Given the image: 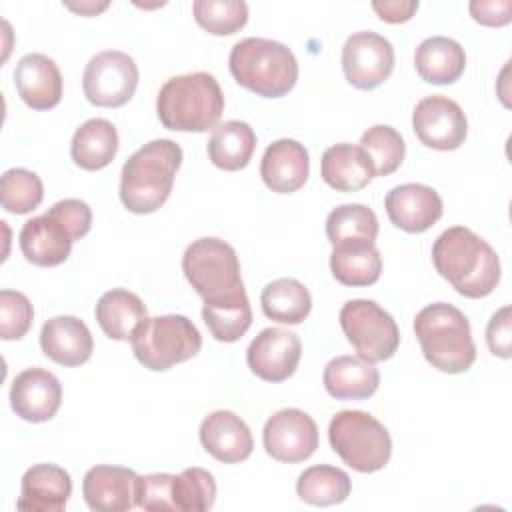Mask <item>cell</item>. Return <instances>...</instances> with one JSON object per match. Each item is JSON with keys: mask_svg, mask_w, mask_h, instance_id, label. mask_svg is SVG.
<instances>
[{"mask_svg": "<svg viewBox=\"0 0 512 512\" xmlns=\"http://www.w3.org/2000/svg\"><path fill=\"white\" fill-rule=\"evenodd\" d=\"M412 128L424 146L446 152L464 144L468 120L458 102L442 94H432L416 104Z\"/></svg>", "mask_w": 512, "mask_h": 512, "instance_id": "7c38bea8", "label": "cell"}, {"mask_svg": "<svg viewBox=\"0 0 512 512\" xmlns=\"http://www.w3.org/2000/svg\"><path fill=\"white\" fill-rule=\"evenodd\" d=\"M132 352L136 360L154 372H162L190 360L202 348L198 328L180 314L146 318L132 334Z\"/></svg>", "mask_w": 512, "mask_h": 512, "instance_id": "8992f818", "label": "cell"}, {"mask_svg": "<svg viewBox=\"0 0 512 512\" xmlns=\"http://www.w3.org/2000/svg\"><path fill=\"white\" fill-rule=\"evenodd\" d=\"M138 474L132 468L98 464L82 480V496L94 512H124L136 506Z\"/></svg>", "mask_w": 512, "mask_h": 512, "instance_id": "e0dca14e", "label": "cell"}, {"mask_svg": "<svg viewBox=\"0 0 512 512\" xmlns=\"http://www.w3.org/2000/svg\"><path fill=\"white\" fill-rule=\"evenodd\" d=\"M468 8L472 18L484 26H504L512 20L510 0H472Z\"/></svg>", "mask_w": 512, "mask_h": 512, "instance_id": "7bdbcfd3", "label": "cell"}, {"mask_svg": "<svg viewBox=\"0 0 512 512\" xmlns=\"http://www.w3.org/2000/svg\"><path fill=\"white\" fill-rule=\"evenodd\" d=\"M332 450L356 472L382 470L392 456V438L382 422L362 410H342L328 426Z\"/></svg>", "mask_w": 512, "mask_h": 512, "instance_id": "52a82bcc", "label": "cell"}, {"mask_svg": "<svg viewBox=\"0 0 512 512\" xmlns=\"http://www.w3.org/2000/svg\"><path fill=\"white\" fill-rule=\"evenodd\" d=\"M200 442L208 454L224 464L244 462L254 448L248 424L230 410H216L202 420Z\"/></svg>", "mask_w": 512, "mask_h": 512, "instance_id": "ac0fdd59", "label": "cell"}, {"mask_svg": "<svg viewBox=\"0 0 512 512\" xmlns=\"http://www.w3.org/2000/svg\"><path fill=\"white\" fill-rule=\"evenodd\" d=\"M414 66L418 76L430 84H452L466 68V52L448 36H430L418 44Z\"/></svg>", "mask_w": 512, "mask_h": 512, "instance_id": "484cf974", "label": "cell"}, {"mask_svg": "<svg viewBox=\"0 0 512 512\" xmlns=\"http://www.w3.org/2000/svg\"><path fill=\"white\" fill-rule=\"evenodd\" d=\"M330 270L344 286H370L380 278L382 256L374 242H340L332 246Z\"/></svg>", "mask_w": 512, "mask_h": 512, "instance_id": "4316f807", "label": "cell"}, {"mask_svg": "<svg viewBox=\"0 0 512 512\" xmlns=\"http://www.w3.org/2000/svg\"><path fill=\"white\" fill-rule=\"evenodd\" d=\"M486 342L494 356L510 358L512 356V318L510 306H502L486 326Z\"/></svg>", "mask_w": 512, "mask_h": 512, "instance_id": "b9f144b4", "label": "cell"}, {"mask_svg": "<svg viewBox=\"0 0 512 512\" xmlns=\"http://www.w3.org/2000/svg\"><path fill=\"white\" fill-rule=\"evenodd\" d=\"M262 442L278 462H304L318 448V426L304 410L284 408L266 420Z\"/></svg>", "mask_w": 512, "mask_h": 512, "instance_id": "4fadbf2b", "label": "cell"}, {"mask_svg": "<svg viewBox=\"0 0 512 512\" xmlns=\"http://www.w3.org/2000/svg\"><path fill=\"white\" fill-rule=\"evenodd\" d=\"M414 332L424 358L440 372H466L476 360L470 322L462 310L446 302L424 306L414 318Z\"/></svg>", "mask_w": 512, "mask_h": 512, "instance_id": "277c9868", "label": "cell"}, {"mask_svg": "<svg viewBox=\"0 0 512 512\" xmlns=\"http://www.w3.org/2000/svg\"><path fill=\"white\" fill-rule=\"evenodd\" d=\"M302 356L300 338L286 328H264L250 342L246 362L252 374L266 382H284L298 368Z\"/></svg>", "mask_w": 512, "mask_h": 512, "instance_id": "5bb4252c", "label": "cell"}, {"mask_svg": "<svg viewBox=\"0 0 512 512\" xmlns=\"http://www.w3.org/2000/svg\"><path fill=\"white\" fill-rule=\"evenodd\" d=\"M64 6L70 8V10H74V12H80V14H84V16H96L98 12H102V10L108 8V2H106V0H104V2H80V4L66 2Z\"/></svg>", "mask_w": 512, "mask_h": 512, "instance_id": "f6af8a7d", "label": "cell"}, {"mask_svg": "<svg viewBox=\"0 0 512 512\" xmlns=\"http://www.w3.org/2000/svg\"><path fill=\"white\" fill-rule=\"evenodd\" d=\"M118 152V132L104 118H90L76 128L70 142V156L82 170L106 168Z\"/></svg>", "mask_w": 512, "mask_h": 512, "instance_id": "f1b7e54d", "label": "cell"}, {"mask_svg": "<svg viewBox=\"0 0 512 512\" xmlns=\"http://www.w3.org/2000/svg\"><path fill=\"white\" fill-rule=\"evenodd\" d=\"M432 262L436 272L466 298H484L500 282L498 254L466 226H452L434 240Z\"/></svg>", "mask_w": 512, "mask_h": 512, "instance_id": "6da1fadb", "label": "cell"}, {"mask_svg": "<svg viewBox=\"0 0 512 512\" xmlns=\"http://www.w3.org/2000/svg\"><path fill=\"white\" fill-rule=\"evenodd\" d=\"M342 70L354 88L372 90L392 74L394 46L372 30L354 32L342 46Z\"/></svg>", "mask_w": 512, "mask_h": 512, "instance_id": "8fae6325", "label": "cell"}, {"mask_svg": "<svg viewBox=\"0 0 512 512\" xmlns=\"http://www.w3.org/2000/svg\"><path fill=\"white\" fill-rule=\"evenodd\" d=\"M40 348L52 362L72 368L90 360L94 340L80 318L54 316L40 330Z\"/></svg>", "mask_w": 512, "mask_h": 512, "instance_id": "44dd1931", "label": "cell"}, {"mask_svg": "<svg viewBox=\"0 0 512 512\" xmlns=\"http://www.w3.org/2000/svg\"><path fill=\"white\" fill-rule=\"evenodd\" d=\"M18 242L28 262L36 266H58L70 256L74 240L56 218L42 214L24 222Z\"/></svg>", "mask_w": 512, "mask_h": 512, "instance_id": "603a6c76", "label": "cell"}, {"mask_svg": "<svg viewBox=\"0 0 512 512\" xmlns=\"http://www.w3.org/2000/svg\"><path fill=\"white\" fill-rule=\"evenodd\" d=\"M46 214L56 218L68 230L72 240H80L90 232L92 210L84 200H78V198L60 200L52 204Z\"/></svg>", "mask_w": 512, "mask_h": 512, "instance_id": "60d3db41", "label": "cell"}, {"mask_svg": "<svg viewBox=\"0 0 512 512\" xmlns=\"http://www.w3.org/2000/svg\"><path fill=\"white\" fill-rule=\"evenodd\" d=\"M340 326L358 356L366 362L388 360L400 344L396 320L374 300H348L338 314Z\"/></svg>", "mask_w": 512, "mask_h": 512, "instance_id": "9c48e42d", "label": "cell"}, {"mask_svg": "<svg viewBox=\"0 0 512 512\" xmlns=\"http://www.w3.org/2000/svg\"><path fill=\"white\" fill-rule=\"evenodd\" d=\"M34 308L26 294L4 288L0 292V336L2 340H20L32 326Z\"/></svg>", "mask_w": 512, "mask_h": 512, "instance_id": "f35d334b", "label": "cell"}, {"mask_svg": "<svg viewBox=\"0 0 512 512\" xmlns=\"http://www.w3.org/2000/svg\"><path fill=\"white\" fill-rule=\"evenodd\" d=\"M360 146L370 156L376 176H388L396 172L404 160L406 144L400 132L386 124H376L360 136Z\"/></svg>", "mask_w": 512, "mask_h": 512, "instance_id": "d590c367", "label": "cell"}, {"mask_svg": "<svg viewBox=\"0 0 512 512\" xmlns=\"http://www.w3.org/2000/svg\"><path fill=\"white\" fill-rule=\"evenodd\" d=\"M228 66L240 86L264 98L288 94L298 80V62L292 50L268 38L236 42L230 50Z\"/></svg>", "mask_w": 512, "mask_h": 512, "instance_id": "5b68a950", "label": "cell"}, {"mask_svg": "<svg viewBox=\"0 0 512 512\" xmlns=\"http://www.w3.org/2000/svg\"><path fill=\"white\" fill-rule=\"evenodd\" d=\"M352 480L350 476L328 464H318L306 468L296 482L298 496L312 506H334L350 496Z\"/></svg>", "mask_w": 512, "mask_h": 512, "instance_id": "d6a6232c", "label": "cell"}, {"mask_svg": "<svg viewBox=\"0 0 512 512\" xmlns=\"http://www.w3.org/2000/svg\"><path fill=\"white\" fill-rule=\"evenodd\" d=\"M14 86L34 110H50L62 100V74L56 62L40 52L26 54L14 68Z\"/></svg>", "mask_w": 512, "mask_h": 512, "instance_id": "d6986e66", "label": "cell"}, {"mask_svg": "<svg viewBox=\"0 0 512 512\" xmlns=\"http://www.w3.org/2000/svg\"><path fill=\"white\" fill-rule=\"evenodd\" d=\"M2 208L12 214H28L40 206L44 186L38 174L26 168H10L0 180Z\"/></svg>", "mask_w": 512, "mask_h": 512, "instance_id": "8d00e7d4", "label": "cell"}, {"mask_svg": "<svg viewBox=\"0 0 512 512\" xmlns=\"http://www.w3.org/2000/svg\"><path fill=\"white\" fill-rule=\"evenodd\" d=\"M196 22L214 36L238 32L248 22V4L244 0H196L192 2Z\"/></svg>", "mask_w": 512, "mask_h": 512, "instance_id": "74e56055", "label": "cell"}, {"mask_svg": "<svg viewBox=\"0 0 512 512\" xmlns=\"http://www.w3.org/2000/svg\"><path fill=\"white\" fill-rule=\"evenodd\" d=\"M182 270L204 302L222 300L244 290L236 250L214 236L198 238L186 248Z\"/></svg>", "mask_w": 512, "mask_h": 512, "instance_id": "ba28073f", "label": "cell"}, {"mask_svg": "<svg viewBox=\"0 0 512 512\" xmlns=\"http://www.w3.org/2000/svg\"><path fill=\"white\" fill-rule=\"evenodd\" d=\"M176 512H204L214 506L216 482L214 476L204 468H186L174 476L172 490Z\"/></svg>", "mask_w": 512, "mask_h": 512, "instance_id": "e575fe53", "label": "cell"}, {"mask_svg": "<svg viewBox=\"0 0 512 512\" xmlns=\"http://www.w3.org/2000/svg\"><path fill=\"white\" fill-rule=\"evenodd\" d=\"M222 112V88L208 72L172 76L156 96V114L162 126L176 132L214 130Z\"/></svg>", "mask_w": 512, "mask_h": 512, "instance_id": "3957f363", "label": "cell"}, {"mask_svg": "<svg viewBox=\"0 0 512 512\" xmlns=\"http://www.w3.org/2000/svg\"><path fill=\"white\" fill-rule=\"evenodd\" d=\"M138 66L120 50H102L90 58L82 74L84 96L102 108L124 106L136 92Z\"/></svg>", "mask_w": 512, "mask_h": 512, "instance_id": "30bf717a", "label": "cell"}, {"mask_svg": "<svg viewBox=\"0 0 512 512\" xmlns=\"http://www.w3.org/2000/svg\"><path fill=\"white\" fill-rule=\"evenodd\" d=\"M260 304L262 312L280 324H300L312 310L310 292L296 278H278L266 284Z\"/></svg>", "mask_w": 512, "mask_h": 512, "instance_id": "4dcf8cb0", "label": "cell"}, {"mask_svg": "<svg viewBox=\"0 0 512 512\" xmlns=\"http://www.w3.org/2000/svg\"><path fill=\"white\" fill-rule=\"evenodd\" d=\"M202 318L210 334L218 342L240 340L252 324V308H250L246 290L222 300L204 302Z\"/></svg>", "mask_w": 512, "mask_h": 512, "instance_id": "1f68e13d", "label": "cell"}, {"mask_svg": "<svg viewBox=\"0 0 512 512\" xmlns=\"http://www.w3.org/2000/svg\"><path fill=\"white\" fill-rule=\"evenodd\" d=\"M174 476L176 474H166V472L138 476L136 506L150 512L174 510V500H172Z\"/></svg>", "mask_w": 512, "mask_h": 512, "instance_id": "ab89813d", "label": "cell"}, {"mask_svg": "<svg viewBox=\"0 0 512 512\" xmlns=\"http://www.w3.org/2000/svg\"><path fill=\"white\" fill-rule=\"evenodd\" d=\"M62 404L60 380L44 368L22 370L10 386V406L26 422H46Z\"/></svg>", "mask_w": 512, "mask_h": 512, "instance_id": "2e32d148", "label": "cell"}, {"mask_svg": "<svg viewBox=\"0 0 512 512\" xmlns=\"http://www.w3.org/2000/svg\"><path fill=\"white\" fill-rule=\"evenodd\" d=\"M308 172V150L298 140L280 138L264 150L260 162V176L272 192L292 194L300 190L308 180Z\"/></svg>", "mask_w": 512, "mask_h": 512, "instance_id": "ffe728a7", "label": "cell"}, {"mask_svg": "<svg viewBox=\"0 0 512 512\" xmlns=\"http://www.w3.org/2000/svg\"><path fill=\"white\" fill-rule=\"evenodd\" d=\"M372 10L378 14L380 20L398 24L406 22L418 10V0H392V2H372Z\"/></svg>", "mask_w": 512, "mask_h": 512, "instance_id": "ee69618b", "label": "cell"}, {"mask_svg": "<svg viewBox=\"0 0 512 512\" xmlns=\"http://www.w3.org/2000/svg\"><path fill=\"white\" fill-rule=\"evenodd\" d=\"M72 494L70 474L56 464H34L22 476L16 506L30 512H60Z\"/></svg>", "mask_w": 512, "mask_h": 512, "instance_id": "7402d4cb", "label": "cell"}, {"mask_svg": "<svg viewBox=\"0 0 512 512\" xmlns=\"http://www.w3.org/2000/svg\"><path fill=\"white\" fill-rule=\"evenodd\" d=\"M322 382L326 392L336 400H364L378 390L380 372L372 362L344 354L326 364Z\"/></svg>", "mask_w": 512, "mask_h": 512, "instance_id": "d4e9b609", "label": "cell"}, {"mask_svg": "<svg viewBox=\"0 0 512 512\" xmlns=\"http://www.w3.org/2000/svg\"><path fill=\"white\" fill-rule=\"evenodd\" d=\"M384 208L390 222L410 234H420L432 228L444 210L440 194L418 182L394 186L384 198Z\"/></svg>", "mask_w": 512, "mask_h": 512, "instance_id": "9a60e30c", "label": "cell"}, {"mask_svg": "<svg viewBox=\"0 0 512 512\" xmlns=\"http://www.w3.org/2000/svg\"><path fill=\"white\" fill-rule=\"evenodd\" d=\"M326 236L332 246L352 240L374 242L378 236V218L364 204H340L326 218Z\"/></svg>", "mask_w": 512, "mask_h": 512, "instance_id": "836d02e7", "label": "cell"}, {"mask_svg": "<svg viewBox=\"0 0 512 512\" xmlns=\"http://www.w3.org/2000/svg\"><path fill=\"white\" fill-rule=\"evenodd\" d=\"M256 148V134L248 122L226 120L212 130L208 140V158L214 166L234 172L248 166Z\"/></svg>", "mask_w": 512, "mask_h": 512, "instance_id": "f546056e", "label": "cell"}, {"mask_svg": "<svg viewBox=\"0 0 512 512\" xmlns=\"http://www.w3.org/2000/svg\"><path fill=\"white\" fill-rule=\"evenodd\" d=\"M182 148L168 138L140 146L122 166L120 200L134 214L156 212L170 196Z\"/></svg>", "mask_w": 512, "mask_h": 512, "instance_id": "7a4b0ae2", "label": "cell"}, {"mask_svg": "<svg viewBox=\"0 0 512 512\" xmlns=\"http://www.w3.org/2000/svg\"><path fill=\"white\" fill-rule=\"evenodd\" d=\"M320 176L338 192H356L370 184L376 170L362 146L340 142L324 150L320 160Z\"/></svg>", "mask_w": 512, "mask_h": 512, "instance_id": "cb8c5ba5", "label": "cell"}, {"mask_svg": "<svg viewBox=\"0 0 512 512\" xmlns=\"http://www.w3.org/2000/svg\"><path fill=\"white\" fill-rule=\"evenodd\" d=\"M94 314L102 332L112 340H130L134 330L148 318L140 296L124 288L104 292L96 302Z\"/></svg>", "mask_w": 512, "mask_h": 512, "instance_id": "83f0119b", "label": "cell"}]
</instances>
